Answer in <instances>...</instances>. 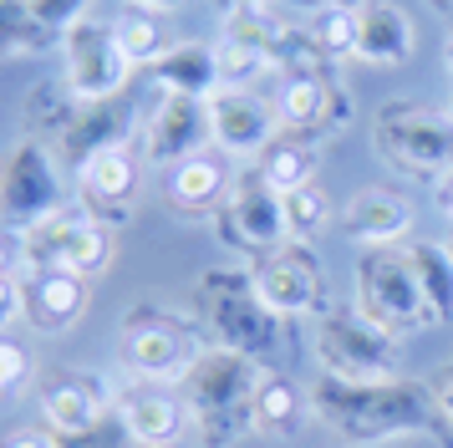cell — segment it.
<instances>
[{
    "instance_id": "obj_14",
    "label": "cell",
    "mask_w": 453,
    "mask_h": 448,
    "mask_svg": "<svg viewBox=\"0 0 453 448\" xmlns=\"http://www.w3.org/2000/svg\"><path fill=\"white\" fill-rule=\"evenodd\" d=\"M36 398H42V418L57 438H82L112 418L118 392H107V382H97L92 372H51V377H42Z\"/></svg>"
},
{
    "instance_id": "obj_31",
    "label": "cell",
    "mask_w": 453,
    "mask_h": 448,
    "mask_svg": "<svg viewBox=\"0 0 453 448\" xmlns=\"http://www.w3.org/2000/svg\"><path fill=\"white\" fill-rule=\"evenodd\" d=\"M311 36H316V46H321L331 61L357 57V5H326Z\"/></svg>"
},
{
    "instance_id": "obj_12",
    "label": "cell",
    "mask_w": 453,
    "mask_h": 448,
    "mask_svg": "<svg viewBox=\"0 0 453 448\" xmlns=\"http://www.w3.org/2000/svg\"><path fill=\"white\" fill-rule=\"evenodd\" d=\"M219 235H225L234 250H280L290 244V229H286V194H275L260 174H250L229 189L225 209H219Z\"/></svg>"
},
{
    "instance_id": "obj_29",
    "label": "cell",
    "mask_w": 453,
    "mask_h": 448,
    "mask_svg": "<svg viewBox=\"0 0 453 448\" xmlns=\"http://www.w3.org/2000/svg\"><path fill=\"white\" fill-rule=\"evenodd\" d=\"M51 31L31 16V0H0V57H26V51H46Z\"/></svg>"
},
{
    "instance_id": "obj_10",
    "label": "cell",
    "mask_w": 453,
    "mask_h": 448,
    "mask_svg": "<svg viewBox=\"0 0 453 448\" xmlns=\"http://www.w3.org/2000/svg\"><path fill=\"white\" fill-rule=\"evenodd\" d=\"M138 194H143V158L127 143H112L77 168V204L107 229L133 220Z\"/></svg>"
},
{
    "instance_id": "obj_42",
    "label": "cell",
    "mask_w": 453,
    "mask_h": 448,
    "mask_svg": "<svg viewBox=\"0 0 453 448\" xmlns=\"http://www.w3.org/2000/svg\"><path fill=\"white\" fill-rule=\"evenodd\" d=\"M316 5H362V0H316Z\"/></svg>"
},
{
    "instance_id": "obj_35",
    "label": "cell",
    "mask_w": 453,
    "mask_h": 448,
    "mask_svg": "<svg viewBox=\"0 0 453 448\" xmlns=\"http://www.w3.org/2000/svg\"><path fill=\"white\" fill-rule=\"evenodd\" d=\"M21 321V281H0V331Z\"/></svg>"
},
{
    "instance_id": "obj_11",
    "label": "cell",
    "mask_w": 453,
    "mask_h": 448,
    "mask_svg": "<svg viewBox=\"0 0 453 448\" xmlns=\"http://www.w3.org/2000/svg\"><path fill=\"white\" fill-rule=\"evenodd\" d=\"M214 143L209 127V102L204 97H184V92H158L153 107L143 118V153L158 168H179L184 158L204 153Z\"/></svg>"
},
{
    "instance_id": "obj_17",
    "label": "cell",
    "mask_w": 453,
    "mask_h": 448,
    "mask_svg": "<svg viewBox=\"0 0 453 448\" xmlns=\"http://www.w3.org/2000/svg\"><path fill=\"white\" fill-rule=\"evenodd\" d=\"M275 122H280L275 107H265L245 87H219L209 97V127H214V143L229 158H260L275 143Z\"/></svg>"
},
{
    "instance_id": "obj_5",
    "label": "cell",
    "mask_w": 453,
    "mask_h": 448,
    "mask_svg": "<svg viewBox=\"0 0 453 448\" xmlns=\"http://www.w3.org/2000/svg\"><path fill=\"white\" fill-rule=\"evenodd\" d=\"M357 311L377 321L392 336H412V331H428L433 311L423 301V285H418V270H412L408 250H388V244H372L357 255Z\"/></svg>"
},
{
    "instance_id": "obj_23",
    "label": "cell",
    "mask_w": 453,
    "mask_h": 448,
    "mask_svg": "<svg viewBox=\"0 0 453 448\" xmlns=\"http://www.w3.org/2000/svg\"><path fill=\"white\" fill-rule=\"evenodd\" d=\"M229 168L214 153H194L179 168H168V204L184 214H219V204L229 199Z\"/></svg>"
},
{
    "instance_id": "obj_20",
    "label": "cell",
    "mask_w": 453,
    "mask_h": 448,
    "mask_svg": "<svg viewBox=\"0 0 453 448\" xmlns=\"http://www.w3.org/2000/svg\"><path fill=\"white\" fill-rule=\"evenodd\" d=\"M342 229H347L351 244H392L412 229V204L397 194V189H357L347 204H342Z\"/></svg>"
},
{
    "instance_id": "obj_8",
    "label": "cell",
    "mask_w": 453,
    "mask_h": 448,
    "mask_svg": "<svg viewBox=\"0 0 453 448\" xmlns=\"http://www.w3.org/2000/svg\"><path fill=\"white\" fill-rule=\"evenodd\" d=\"M204 346H199V331L184 326L168 311H133L118 336V357H123L127 377H143V382H184V372L194 367Z\"/></svg>"
},
{
    "instance_id": "obj_9",
    "label": "cell",
    "mask_w": 453,
    "mask_h": 448,
    "mask_svg": "<svg viewBox=\"0 0 453 448\" xmlns=\"http://www.w3.org/2000/svg\"><path fill=\"white\" fill-rule=\"evenodd\" d=\"M62 61H66V92L77 102H112L133 77V61L118 46L112 20L87 16L62 36Z\"/></svg>"
},
{
    "instance_id": "obj_33",
    "label": "cell",
    "mask_w": 453,
    "mask_h": 448,
    "mask_svg": "<svg viewBox=\"0 0 453 448\" xmlns=\"http://www.w3.org/2000/svg\"><path fill=\"white\" fill-rule=\"evenodd\" d=\"M26 377H31V357H26V346L11 342V336H0V392L21 387Z\"/></svg>"
},
{
    "instance_id": "obj_2",
    "label": "cell",
    "mask_w": 453,
    "mask_h": 448,
    "mask_svg": "<svg viewBox=\"0 0 453 448\" xmlns=\"http://www.w3.org/2000/svg\"><path fill=\"white\" fill-rule=\"evenodd\" d=\"M260 362L245 351H229V346L209 342L194 367L179 382V398L188 407V423L199 428V438L209 448L234 444L240 433H255V387H260Z\"/></svg>"
},
{
    "instance_id": "obj_25",
    "label": "cell",
    "mask_w": 453,
    "mask_h": 448,
    "mask_svg": "<svg viewBox=\"0 0 453 448\" xmlns=\"http://www.w3.org/2000/svg\"><path fill=\"white\" fill-rule=\"evenodd\" d=\"M412 270H418V285H423V301H428L433 321H453V250L449 244H412Z\"/></svg>"
},
{
    "instance_id": "obj_18",
    "label": "cell",
    "mask_w": 453,
    "mask_h": 448,
    "mask_svg": "<svg viewBox=\"0 0 453 448\" xmlns=\"http://www.w3.org/2000/svg\"><path fill=\"white\" fill-rule=\"evenodd\" d=\"M214 51H219L225 87H245L250 77H260L265 66H275V26H270V11L229 5Z\"/></svg>"
},
{
    "instance_id": "obj_6",
    "label": "cell",
    "mask_w": 453,
    "mask_h": 448,
    "mask_svg": "<svg viewBox=\"0 0 453 448\" xmlns=\"http://www.w3.org/2000/svg\"><path fill=\"white\" fill-rule=\"evenodd\" d=\"M403 336L382 331L377 321H367L357 301L336 305L321 316L316 326V367L326 377H342V382H382V377H403Z\"/></svg>"
},
{
    "instance_id": "obj_34",
    "label": "cell",
    "mask_w": 453,
    "mask_h": 448,
    "mask_svg": "<svg viewBox=\"0 0 453 448\" xmlns=\"http://www.w3.org/2000/svg\"><path fill=\"white\" fill-rule=\"evenodd\" d=\"M0 448H62V444H57L51 428H11V433L0 438Z\"/></svg>"
},
{
    "instance_id": "obj_7",
    "label": "cell",
    "mask_w": 453,
    "mask_h": 448,
    "mask_svg": "<svg viewBox=\"0 0 453 448\" xmlns=\"http://www.w3.org/2000/svg\"><path fill=\"white\" fill-rule=\"evenodd\" d=\"M66 204V179L57 153L42 138H21L0 158V224L31 229Z\"/></svg>"
},
{
    "instance_id": "obj_1",
    "label": "cell",
    "mask_w": 453,
    "mask_h": 448,
    "mask_svg": "<svg viewBox=\"0 0 453 448\" xmlns=\"http://www.w3.org/2000/svg\"><path fill=\"white\" fill-rule=\"evenodd\" d=\"M311 413L342 433L347 444H388L403 433H443V413L428 382L418 377H382V382H342V377H316L311 382Z\"/></svg>"
},
{
    "instance_id": "obj_3",
    "label": "cell",
    "mask_w": 453,
    "mask_h": 448,
    "mask_svg": "<svg viewBox=\"0 0 453 448\" xmlns=\"http://www.w3.org/2000/svg\"><path fill=\"white\" fill-rule=\"evenodd\" d=\"M194 316L204 321V331L214 336V346H229V351H245L255 362H275L286 351V336H280V321L260 290H255V275L234 270V265H214L194 281Z\"/></svg>"
},
{
    "instance_id": "obj_44",
    "label": "cell",
    "mask_w": 453,
    "mask_h": 448,
    "mask_svg": "<svg viewBox=\"0 0 453 448\" xmlns=\"http://www.w3.org/2000/svg\"><path fill=\"white\" fill-rule=\"evenodd\" d=\"M449 112H453V107H449Z\"/></svg>"
},
{
    "instance_id": "obj_4",
    "label": "cell",
    "mask_w": 453,
    "mask_h": 448,
    "mask_svg": "<svg viewBox=\"0 0 453 448\" xmlns=\"http://www.w3.org/2000/svg\"><path fill=\"white\" fill-rule=\"evenodd\" d=\"M372 143L382 163L408 179L443 183L453 174V112L428 102H388L372 122Z\"/></svg>"
},
{
    "instance_id": "obj_39",
    "label": "cell",
    "mask_w": 453,
    "mask_h": 448,
    "mask_svg": "<svg viewBox=\"0 0 453 448\" xmlns=\"http://www.w3.org/2000/svg\"><path fill=\"white\" fill-rule=\"evenodd\" d=\"M11 260H16V255H11V244L0 240V281H11Z\"/></svg>"
},
{
    "instance_id": "obj_13",
    "label": "cell",
    "mask_w": 453,
    "mask_h": 448,
    "mask_svg": "<svg viewBox=\"0 0 453 448\" xmlns=\"http://www.w3.org/2000/svg\"><path fill=\"white\" fill-rule=\"evenodd\" d=\"M112 407H118V418H123L127 438H133L138 448H173V444L188 433V428H194V423H188L184 398H179L168 382H143V377H127V382L118 387Z\"/></svg>"
},
{
    "instance_id": "obj_36",
    "label": "cell",
    "mask_w": 453,
    "mask_h": 448,
    "mask_svg": "<svg viewBox=\"0 0 453 448\" xmlns=\"http://www.w3.org/2000/svg\"><path fill=\"white\" fill-rule=\"evenodd\" d=\"M433 398H438V413H443V433H453V362L438 372V382H433Z\"/></svg>"
},
{
    "instance_id": "obj_26",
    "label": "cell",
    "mask_w": 453,
    "mask_h": 448,
    "mask_svg": "<svg viewBox=\"0 0 453 448\" xmlns=\"http://www.w3.org/2000/svg\"><path fill=\"white\" fill-rule=\"evenodd\" d=\"M255 174L275 189V194H296V189H306L311 174H316V153H311L306 143H270L265 153H260V163H255Z\"/></svg>"
},
{
    "instance_id": "obj_19",
    "label": "cell",
    "mask_w": 453,
    "mask_h": 448,
    "mask_svg": "<svg viewBox=\"0 0 453 448\" xmlns=\"http://www.w3.org/2000/svg\"><path fill=\"white\" fill-rule=\"evenodd\" d=\"M275 118L286 122L296 138H326V133H336L347 122V102H342V87L331 77L301 72V77H286Z\"/></svg>"
},
{
    "instance_id": "obj_43",
    "label": "cell",
    "mask_w": 453,
    "mask_h": 448,
    "mask_svg": "<svg viewBox=\"0 0 453 448\" xmlns=\"http://www.w3.org/2000/svg\"><path fill=\"white\" fill-rule=\"evenodd\" d=\"M433 5H438V11H449V16H453V0H433Z\"/></svg>"
},
{
    "instance_id": "obj_28",
    "label": "cell",
    "mask_w": 453,
    "mask_h": 448,
    "mask_svg": "<svg viewBox=\"0 0 453 448\" xmlns=\"http://www.w3.org/2000/svg\"><path fill=\"white\" fill-rule=\"evenodd\" d=\"M107 265H112V229L87 214V220L72 229V240H66L62 270H77V275H87V281H92V275H103Z\"/></svg>"
},
{
    "instance_id": "obj_24",
    "label": "cell",
    "mask_w": 453,
    "mask_h": 448,
    "mask_svg": "<svg viewBox=\"0 0 453 448\" xmlns=\"http://www.w3.org/2000/svg\"><path fill=\"white\" fill-rule=\"evenodd\" d=\"M306 407L311 398L290 377H260V387H255V433L290 438L301 428V418H306Z\"/></svg>"
},
{
    "instance_id": "obj_32",
    "label": "cell",
    "mask_w": 453,
    "mask_h": 448,
    "mask_svg": "<svg viewBox=\"0 0 453 448\" xmlns=\"http://www.w3.org/2000/svg\"><path fill=\"white\" fill-rule=\"evenodd\" d=\"M87 5H92V0H31V16L42 20V31L66 36L77 20H87Z\"/></svg>"
},
{
    "instance_id": "obj_21",
    "label": "cell",
    "mask_w": 453,
    "mask_h": 448,
    "mask_svg": "<svg viewBox=\"0 0 453 448\" xmlns=\"http://www.w3.org/2000/svg\"><path fill=\"white\" fill-rule=\"evenodd\" d=\"M412 16L392 0H362L357 5V61L367 66H403L412 57Z\"/></svg>"
},
{
    "instance_id": "obj_22",
    "label": "cell",
    "mask_w": 453,
    "mask_h": 448,
    "mask_svg": "<svg viewBox=\"0 0 453 448\" xmlns=\"http://www.w3.org/2000/svg\"><path fill=\"white\" fill-rule=\"evenodd\" d=\"M153 81L158 92H184V97H214L225 87V72H219V51L204 46V41H173L158 66H153Z\"/></svg>"
},
{
    "instance_id": "obj_37",
    "label": "cell",
    "mask_w": 453,
    "mask_h": 448,
    "mask_svg": "<svg viewBox=\"0 0 453 448\" xmlns=\"http://www.w3.org/2000/svg\"><path fill=\"white\" fill-rule=\"evenodd\" d=\"M127 5H138V11H153V16H168V11H184L194 0H127Z\"/></svg>"
},
{
    "instance_id": "obj_30",
    "label": "cell",
    "mask_w": 453,
    "mask_h": 448,
    "mask_svg": "<svg viewBox=\"0 0 453 448\" xmlns=\"http://www.w3.org/2000/svg\"><path fill=\"white\" fill-rule=\"evenodd\" d=\"M326 224H331V199L321 194V189H316V183H306V189L286 194V229H290V244L316 240Z\"/></svg>"
},
{
    "instance_id": "obj_41",
    "label": "cell",
    "mask_w": 453,
    "mask_h": 448,
    "mask_svg": "<svg viewBox=\"0 0 453 448\" xmlns=\"http://www.w3.org/2000/svg\"><path fill=\"white\" fill-rule=\"evenodd\" d=\"M443 61H449V72H453V31H449V41H443Z\"/></svg>"
},
{
    "instance_id": "obj_27",
    "label": "cell",
    "mask_w": 453,
    "mask_h": 448,
    "mask_svg": "<svg viewBox=\"0 0 453 448\" xmlns=\"http://www.w3.org/2000/svg\"><path fill=\"white\" fill-rule=\"evenodd\" d=\"M112 31H118V46H123V57L133 61V66H158V57L173 46V41L164 36V16L138 11V5L112 20Z\"/></svg>"
},
{
    "instance_id": "obj_38",
    "label": "cell",
    "mask_w": 453,
    "mask_h": 448,
    "mask_svg": "<svg viewBox=\"0 0 453 448\" xmlns=\"http://www.w3.org/2000/svg\"><path fill=\"white\" fill-rule=\"evenodd\" d=\"M438 209H443V214L453 220V174H449L443 183H438Z\"/></svg>"
},
{
    "instance_id": "obj_40",
    "label": "cell",
    "mask_w": 453,
    "mask_h": 448,
    "mask_svg": "<svg viewBox=\"0 0 453 448\" xmlns=\"http://www.w3.org/2000/svg\"><path fill=\"white\" fill-rule=\"evenodd\" d=\"M234 5H250V11H270L275 0H234Z\"/></svg>"
},
{
    "instance_id": "obj_15",
    "label": "cell",
    "mask_w": 453,
    "mask_h": 448,
    "mask_svg": "<svg viewBox=\"0 0 453 448\" xmlns=\"http://www.w3.org/2000/svg\"><path fill=\"white\" fill-rule=\"evenodd\" d=\"M92 281L77 270H26L21 275V321L42 336H62L87 316Z\"/></svg>"
},
{
    "instance_id": "obj_16",
    "label": "cell",
    "mask_w": 453,
    "mask_h": 448,
    "mask_svg": "<svg viewBox=\"0 0 453 448\" xmlns=\"http://www.w3.org/2000/svg\"><path fill=\"white\" fill-rule=\"evenodd\" d=\"M250 275H255L260 301H265L275 316H306V311L321 305V265H316V255L301 250V244L270 250Z\"/></svg>"
}]
</instances>
